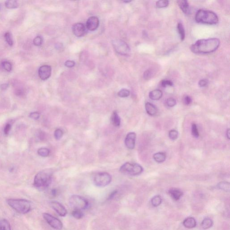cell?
<instances>
[{"mask_svg": "<svg viewBox=\"0 0 230 230\" xmlns=\"http://www.w3.org/2000/svg\"><path fill=\"white\" fill-rule=\"evenodd\" d=\"M120 172L129 176H137L140 175L143 171V168L139 164L134 162L125 163L121 166Z\"/></svg>", "mask_w": 230, "mask_h": 230, "instance_id": "obj_5", "label": "cell"}, {"mask_svg": "<svg viewBox=\"0 0 230 230\" xmlns=\"http://www.w3.org/2000/svg\"><path fill=\"white\" fill-rule=\"evenodd\" d=\"M191 133L194 137L197 138L199 136V133L197 127L195 124H192L191 126Z\"/></svg>", "mask_w": 230, "mask_h": 230, "instance_id": "obj_35", "label": "cell"}, {"mask_svg": "<svg viewBox=\"0 0 230 230\" xmlns=\"http://www.w3.org/2000/svg\"><path fill=\"white\" fill-rule=\"evenodd\" d=\"M40 113L37 112H33L29 114L30 118L35 120H38L40 118Z\"/></svg>", "mask_w": 230, "mask_h": 230, "instance_id": "obj_40", "label": "cell"}, {"mask_svg": "<svg viewBox=\"0 0 230 230\" xmlns=\"http://www.w3.org/2000/svg\"><path fill=\"white\" fill-rule=\"evenodd\" d=\"M11 125L10 124H7L4 127V132L5 135H8L10 129H11Z\"/></svg>", "mask_w": 230, "mask_h": 230, "instance_id": "obj_42", "label": "cell"}, {"mask_svg": "<svg viewBox=\"0 0 230 230\" xmlns=\"http://www.w3.org/2000/svg\"><path fill=\"white\" fill-rule=\"evenodd\" d=\"M113 46L118 53L123 55H128L130 52V48L127 43L121 40L112 41Z\"/></svg>", "mask_w": 230, "mask_h": 230, "instance_id": "obj_8", "label": "cell"}, {"mask_svg": "<svg viewBox=\"0 0 230 230\" xmlns=\"http://www.w3.org/2000/svg\"><path fill=\"white\" fill-rule=\"evenodd\" d=\"M69 203L70 206L74 210H86L89 206L87 200L80 196H71L69 199Z\"/></svg>", "mask_w": 230, "mask_h": 230, "instance_id": "obj_6", "label": "cell"}, {"mask_svg": "<svg viewBox=\"0 0 230 230\" xmlns=\"http://www.w3.org/2000/svg\"><path fill=\"white\" fill-rule=\"evenodd\" d=\"M130 2H131V1H125V2H124V3H130Z\"/></svg>", "mask_w": 230, "mask_h": 230, "instance_id": "obj_50", "label": "cell"}, {"mask_svg": "<svg viewBox=\"0 0 230 230\" xmlns=\"http://www.w3.org/2000/svg\"><path fill=\"white\" fill-rule=\"evenodd\" d=\"M162 202V199L159 196H156L153 197L151 200V203L152 206L154 207H157L159 206Z\"/></svg>", "mask_w": 230, "mask_h": 230, "instance_id": "obj_27", "label": "cell"}, {"mask_svg": "<svg viewBox=\"0 0 230 230\" xmlns=\"http://www.w3.org/2000/svg\"><path fill=\"white\" fill-rule=\"evenodd\" d=\"M163 93L160 90H153L149 93V97L153 100H158L162 97Z\"/></svg>", "mask_w": 230, "mask_h": 230, "instance_id": "obj_19", "label": "cell"}, {"mask_svg": "<svg viewBox=\"0 0 230 230\" xmlns=\"http://www.w3.org/2000/svg\"><path fill=\"white\" fill-rule=\"evenodd\" d=\"M130 95V91L126 89H123L119 91L118 95L121 98H126Z\"/></svg>", "mask_w": 230, "mask_h": 230, "instance_id": "obj_31", "label": "cell"}, {"mask_svg": "<svg viewBox=\"0 0 230 230\" xmlns=\"http://www.w3.org/2000/svg\"><path fill=\"white\" fill-rule=\"evenodd\" d=\"M213 225V221L209 218H205L202 222L201 226L205 229L210 228Z\"/></svg>", "mask_w": 230, "mask_h": 230, "instance_id": "obj_23", "label": "cell"}, {"mask_svg": "<svg viewBox=\"0 0 230 230\" xmlns=\"http://www.w3.org/2000/svg\"><path fill=\"white\" fill-rule=\"evenodd\" d=\"M170 195L173 199L175 201L180 200L181 197L183 196V192L180 189L177 188H172L169 191Z\"/></svg>", "mask_w": 230, "mask_h": 230, "instance_id": "obj_15", "label": "cell"}, {"mask_svg": "<svg viewBox=\"0 0 230 230\" xmlns=\"http://www.w3.org/2000/svg\"><path fill=\"white\" fill-rule=\"evenodd\" d=\"M208 84V81L206 79L201 80L199 82V86L201 87L206 86Z\"/></svg>", "mask_w": 230, "mask_h": 230, "instance_id": "obj_43", "label": "cell"}, {"mask_svg": "<svg viewBox=\"0 0 230 230\" xmlns=\"http://www.w3.org/2000/svg\"><path fill=\"white\" fill-rule=\"evenodd\" d=\"M195 19L197 22L207 24H216L218 22L217 15L210 10H200L196 14Z\"/></svg>", "mask_w": 230, "mask_h": 230, "instance_id": "obj_4", "label": "cell"}, {"mask_svg": "<svg viewBox=\"0 0 230 230\" xmlns=\"http://www.w3.org/2000/svg\"><path fill=\"white\" fill-rule=\"evenodd\" d=\"M43 217L47 223L54 229L61 230L63 228V225L62 222L57 217L46 213H43Z\"/></svg>", "mask_w": 230, "mask_h": 230, "instance_id": "obj_9", "label": "cell"}, {"mask_svg": "<svg viewBox=\"0 0 230 230\" xmlns=\"http://www.w3.org/2000/svg\"><path fill=\"white\" fill-rule=\"evenodd\" d=\"M153 72L151 69L146 70L144 73V78L146 80H149L153 76Z\"/></svg>", "mask_w": 230, "mask_h": 230, "instance_id": "obj_36", "label": "cell"}, {"mask_svg": "<svg viewBox=\"0 0 230 230\" xmlns=\"http://www.w3.org/2000/svg\"><path fill=\"white\" fill-rule=\"evenodd\" d=\"M72 31L74 35L77 37H82L86 32V27L82 23H76L73 25Z\"/></svg>", "mask_w": 230, "mask_h": 230, "instance_id": "obj_13", "label": "cell"}, {"mask_svg": "<svg viewBox=\"0 0 230 230\" xmlns=\"http://www.w3.org/2000/svg\"><path fill=\"white\" fill-rule=\"evenodd\" d=\"M7 203L9 206L20 214H26L32 209V203L27 200L8 199Z\"/></svg>", "mask_w": 230, "mask_h": 230, "instance_id": "obj_3", "label": "cell"}, {"mask_svg": "<svg viewBox=\"0 0 230 230\" xmlns=\"http://www.w3.org/2000/svg\"><path fill=\"white\" fill-rule=\"evenodd\" d=\"M183 225L185 227L187 228H193L196 226V221L193 217H189L184 220Z\"/></svg>", "mask_w": 230, "mask_h": 230, "instance_id": "obj_18", "label": "cell"}, {"mask_svg": "<svg viewBox=\"0 0 230 230\" xmlns=\"http://www.w3.org/2000/svg\"><path fill=\"white\" fill-rule=\"evenodd\" d=\"M71 214L73 217L77 219H81L84 216L83 212L80 210H74V211H72Z\"/></svg>", "mask_w": 230, "mask_h": 230, "instance_id": "obj_29", "label": "cell"}, {"mask_svg": "<svg viewBox=\"0 0 230 230\" xmlns=\"http://www.w3.org/2000/svg\"><path fill=\"white\" fill-rule=\"evenodd\" d=\"M166 157V156L165 153L162 152H157L153 156L154 160L158 163H162L165 161Z\"/></svg>", "mask_w": 230, "mask_h": 230, "instance_id": "obj_21", "label": "cell"}, {"mask_svg": "<svg viewBox=\"0 0 230 230\" xmlns=\"http://www.w3.org/2000/svg\"><path fill=\"white\" fill-rule=\"evenodd\" d=\"M166 104L168 106L170 107H173L176 104V101L175 98H168L166 100Z\"/></svg>", "mask_w": 230, "mask_h": 230, "instance_id": "obj_39", "label": "cell"}, {"mask_svg": "<svg viewBox=\"0 0 230 230\" xmlns=\"http://www.w3.org/2000/svg\"><path fill=\"white\" fill-rule=\"evenodd\" d=\"M145 109L147 113L150 116H154L157 113L158 111L156 107L149 102L146 103Z\"/></svg>", "mask_w": 230, "mask_h": 230, "instance_id": "obj_17", "label": "cell"}, {"mask_svg": "<svg viewBox=\"0 0 230 230\" xmlns=\"http://www.w3.org/2000/svg\"><path fill=\"white\" fill-rule=\"evenodd\" d=\"M42 42H43V39L40 36H37L35 37L33 41L34 45L37 46H41L42 44Z\"/></svg>", "mask_w": 230, "mask_h": 230, "instance_id": "obj_37", "label": "cell"}, {"mask_svg": "<svg viewBox=\"0 0 230 230\" xmlns=\"http://www.w3.org/2000/svg\"><path fill=\"white\" fill-rule=\"evenodd\" d=\"M0 10H1V5H0Z\"/></svg>", "mask_w": 230, "mask_h": 230, "instance_id": "obj_51", "label": "cell"}, {"mask_svg": "<svg viewBox=\"0 0 230 230\" xmlns=\"http://www.w3.org/2000/svg\"><path fill=\"white\" fill-rule=\"evenodd\" d=\"M5 6L8 9H15L18 7V3L16 1L10 0L6 1L5 3Z\"/></svg>", "mask_w": 230, "mask_h": 230, "instance_id": "obj_25", "label": "cell"}, {"mask_svg": "<svg viewBox=\"0 0 230 230\" xmlns=\"http://www.w3.org/2000/svg\"><path fill=\"white\" fill-rule=\"evenodd\" d=\"M55 138L56 140H60L63 136V132L60 129H57L55 130L54 133Z\"/></svg>", "mask_w": 230, "mask_h": 230, "instance_id": "obj_38", "label": "cell"}, {"mask_svg": "<svg viewBox=\"0 0 230 230\" xmlns=\"http://www.w3.org/2000/svg\"><path fill=\"white\" fill-rule=\"evenodd\" d=\"M111 175L107 172H99L94 176L93 183L95 186L99 187H105L112 182Z\"/></svg>", "mask_w": 230, "mask_h": 230, "instance_id": "obj_7", "label": "cell"}, {"mask_svg": "<svg viewBox=\"0 0 230 230\" xmlns=\"http://www.w3.org/2000/svg\"><path fill=\"white\" fill-rule=\"evenodd\" d=\"M5 38L6 41L8 44L10 46H12L14 44L13 42V39H12L11 34L9 32H7L5 34Z\"/></svg>", "mask_w": 230, "mask_h": 230, "instance_id": "obj_32", "label": "cell"}, {"mask_svg": "<svg viewBox=\"0 0 230 230\" xmlns=\"http://www.w3.org/2000/svg\"><path fill=\"white\" fill-rule=\"evenodd\" d=\"M8 87V84H3L1 85V88L3 90H6Z\"/></svg>", "mask_w": 230, "mask_h": 230, "instance_id": "obj_48", "label": "cell"}, {"mask_svg": "<svg viewBox=\"0 0 230 230\" xmlns=\"http://www.w3.org/2000/svg\"><path fill=\"white\" fill-rule=\"evenodd\" d=\"M111 122L112 125L116 127H119L121 125V118L117 112H113L111 116Z\"/></svg>", "mask_w": 230, "mask_h": 230, "instance_id": "obj_20", "label": "cell"}, {"mask_svg": "<svg viewBox=\"0 0 230 230\" xmlns=\"http://www.w3.org/2000/svg\"><path fill=\"white\" fill-rule=\"evenodd\" d=\"M99 21L98 17L92 16L88 18L86 22L87 28L89 30H96L99 26Z\"/></svg>", "mask_w": 230, "mask_h": 230, "instance_id": "obj_14", "label": "cell"}, {"mask_svg": "<svg viewBox=\"0 0 230 230\" xmlns=\"http://www.w3.org/2000/svg\"><path fill=\"white\" fill-rule=\"evenodd\" d=\"M0 230H11L10 223L7 219L0 220Z\"/></svg>", "mask_w": 230, "mask_h": 230, "instance_id": "obj_22", "label": "cell"}, {"mask_svg": "<svg viewBox=\"0 0 230 230\" xmlns=\"http://www.w3.org/2000/svg\"><path fill=\"white\" fill-rule=\"evenodd\" d=\"M173 85L172 82L169 80H163L161 82V86L164 87H165L167 86H172Z\"/></svg>", "mask_w": 230, "mask_h": 230, "instance_id": "obj_41", "label": "cell"}, {"mask_svg": "<svg viewBox=\"0 0 230 230\" xmlns=\"http://www.w3.org/2000/svg\"><path fill=\"white\" fill-rule=\"evenodd\" d=\"M37 153L41 157H45L49 156L50 151L47 148H42L38 149Z\"/></svg>", "mask_w": 230, "mask_h": 230, "instance_id": "obj_28", "label": "cell"}, {"mask_svg": "<svg viewBox=\"0 0 230 230\" xmlns=\"http://www.w3.org/2000/svg\"><path fill=\"white\" fill-rule=\"evenodd\" d=\"M217 187L219 189L225 191H230V183L227 182H222L218 183L217 185Z\"/></svg>", "mask_w": 230, "mask_h": 230, "instance_id": "obj_24", "label": "cell"}, {"mask_svg": "<svg viewBox=\"0 0 230 230\" xmlns=\"http://www.w3.org/2000/svg\"><path fill=\"white\" fill-rule=\"evenodd\" d=\"M220 41L216 38L201 39L190 46L192 52L197 54H206L215 51L219 47Z\"/></svg>", "mask_w": 230, "mask_h": 230, "instance_id": "obj_1", "label": "cell"}, {"mask_svg": "<svg viewBox=\"0 0 230 230\" xmlns=\"http://www.w3.org/2000/svg\"><path fill=\"white\" fill-rule=\"evenodd\" d=\"M177 29H178V32H179V34H180L181 40L183 41L185 39V32L183 24L181 23H179V24H178V26H177Z\"/></svg>", "mask_w": 230, "mask_h": 230, "instance_id": "obj_26", "label": "cell"}, {"mask_svg": "<svg viewBox=\"0 0 230 230\" xmlns=\"http://www.w3.org/2000/svg\"><path fill=\"white\" fill-rule=\"evenodd\" d=\"M117 193H118V191H114L113 192H112L111 194L110 195L109 197V199H111L113 198L116 196Z\"/></svg>", "mask_w": 230, "mask_h": 230, "instance_id": "obj_46", "label": "cell"}, {"mask_svg": "<svg viewBox=\"0 0 230 230\" xmlns=\"http://www.w3.org/2000/svg\"><path fill=\"white\" fill-rule=\"evenodd\" d=\"M2 66L3 68L7 71H10L12 70V65L11 63L8 61H3L2 62Z\"/></svg>", "mask_w": 230, "mask_h": 230, "instance_id": "obj_33", "label": "cell"}, {"mask_svg": "<svg viewBox=\"0 0 230 230\" xmlns=\"http://www.w3.org/2000/svg\"><path fill=\"white\" fill-rule=\"evenodd\" d=\"M177 3L183 13H185V14H189L190 12L189 4L187 1L180 0V1H177Z\"/></svg>", "mask_w": 230, "mask_h": 230, "instance_id": "obj_16", "label": "cell"}, {"mask_svg": "<svg viewBox=\"0 0 230 230\" xmlns=\"http://www.w3.org/2000/svg\"><path fill=\"white\" fill-rule=\"evenodd\" d=\"M227 138L228 139H230V129H228L227 130Z\"/></svg>", "mask_w": 230, "mask_h": 230, "instance_id": "obj_49", "label": "cell"}, {"mask_svg": "<svg viewBox=\"0 0 230 230\" xmlns=\"http://www.w3.org/2000/svg\"><path fill=\"white\" fill-rule=\"evenodd\" d=\"M136 134L134 132H130L127 134L125 139V146L129 149H133L135 146Z\"/></svg>", "mask_w": 230, "mask_h": 230, "instance_id": "obj_12", "label": "cell"}, {"mask_svg": "<svg viewBox=\"0 0 230 230\" xmlns=\"http://www.w3.org/2000/svg\"><path fill=\"white\" fill-rule=\"evenodd\" d=\"M51 194L53 196H55L57 194V190L56 189L52 190L51 191Z\"/></svg>", "mask_w": 230, "mask_h": 230, "instance_id": "obj_47", "label": "cell"}, {"mask_svg": "<svg viewBox=\"0 0 230 230\" xmlns=\"http://www.w3.org/2000/svg\"><path fill=\"white\" fill-rule=\"evenodd\" d=\"M183 101H184V103L186 105H188L191 103V102H192V99L190 96H186L183 99Z\"/></svg>", "mask_w": 230, "mask_h": 230, "instance_id": "obj_44", "label": "cell"}, {"mask_svg": "<svg viewBox=\"0 0 230 230\" xmlns=\"http://www.w3.org/2000/svg\"><path fill=\"white\" fill-rule=\"evenodd\" d=\"M52 176L53 171L50 169L44 170L39 172L34 178V186L41 191L47 189L51 183Z\"/></svg>", "mask_w": 230, "mask_h": 230, "instance_id": "obj_2", "label": "cell"}, {"mask_svg": "<svg viewBox=\"0 0 230 230\" xmlns=\"http://www.w3.org/2000/svg\"><path fill=\"white\" fill-rule=\"evenodd\" d=\"M51 207L61 217H65L67 215V210L60 203L53 201L50 203Z\"/></svg>", "mask_w": 230, "mask_h": 230, "instance_id": "obj_10", "label": "cell"}, {"mask_svg": "<svg viewBox=\"0 0 230 230\" xmlns=\"http://www.w3.org/2000/svg\"><path fill=\"white\" fill-rule=\"evenodd\" d=\"M169 4V2L166 0H160L157 1L156 3V6L157 8H165L168 7Z\"/></svg>", "mask_w": 230, "mask_h": 230, "instance_id": "obj_30", "label": "cell"}, {"mask_svg": "<svg viewBox=\"0 0 230 230\" xmlns=\"http://www.w3.org/2000/svg\"><path fill=\"white\" fill-rule=\"evenodd\" d=\"M51 74V68L49 65H43L39 68L38 75L42 80L45 81L49 78Z\"/></svg>", "mask_w": 230, "mask_h": 230, "instance_id": "obj_11", "label": "cell"}, {"mask_svg": "<svg viewBox=\"0 0 230 230\" xmlns=\"http://www.w3.org/2000/svg\"><path fill=\"white\" fill-rule=\"evenodd\" d=\"M179 133L175 129H172L169 133V137L170 139L175 140L178 138Z\"/></svg>", "mask_w": 230, "mask_h": 230, "instance_id": "obj_34", "label": "cell"}, {"mask_svg": "<svg viewBox=\"0 0 230 230\" xmlns=\"http://www.w3.org/2000/svg\"><path fill=\"white\" fill-rule=\"evenodd\" d=\"M75 65V63L73 61H67L65 63V66L69 68H71L74 67Z\"/></svg>", "mask_w": 230, "mask_h": 230, "instance_id": "obj_45", "label": "cell"}]
</instances>
